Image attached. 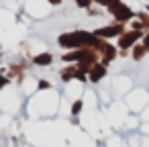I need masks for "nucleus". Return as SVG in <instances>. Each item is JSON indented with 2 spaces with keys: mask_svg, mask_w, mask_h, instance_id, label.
<instances>
[{
  "mask_svg": "<svg viewBox=\"0 0 149 147\" xmlns=\"http://www.w3.org/2000/svg\"><path fill=\"white\" fill-rule=\"evenodd\" d=\"M57 43L61 47H80V45H94L98 43V37L88 33V31H74L68 35H59Z\"/></svg>",
  "mask_w": 149,
  "mask_h": 147,
  "instance_id": "f257e3e1",
  "label": "nucleus"
},
{
  "mask_svg": "<svg viewBox=\"0 0 149 147\" xmlns=\"http://www.w3.org/2000/svg\"><path fill=\"white\" fill-rule=\"evenodd\" d=\"M110 13H112V17L116 19V23H127V21H133L137 15L123 2V4H118V6H114V8H110Z\"/></svg>",
  "mask_w": 149,
  "mask_h": 147,
  "instance_id": "f03ea898",
  "label": "nucleus"
},
{
  "mask_svg": "<svg viewBox=\"0 0 149 147\" xmlns=\"http://www.w3.org/2000/svg\"><path fill=\"white\" fill-rule=\"evenodd\" d=\"M141 37H143V33H141V31H127V33H123V35L118 37V47H120V49L133 47Z\"/></svg>",
  "mask_w": 149,
  "mask_h": 147,
  "instance_id": "7ed1b4c3",
  "label": "nucleus"
},
{
  "mask_svg": "<svg viewBox=\"0 0 149 147\" xmlns=\"http://www.w3.org/2000/svg\"><path fill=\"white\" fill-rule=\"evenodd\" d=\"M125 31H123V25H110V27H102V29H96L94 35L96 37H102V39H110V37H120Z\"/></svg>",
  "mask_w": 149,
  "mask_h": 147,
  "instance_id": "20e7f679",
  "label": "nucleus"
},
{
  "mask_svg": "<svg viewBox=\"0 0 149 147\" xmlns=\"http://www.w3.org/2000/svg\"><path fill=\"white\" fill-rule=\"evenodd\" d=\"M51 61H53V55L47 53V51H45V53H39V55L33 57V63H35V65H49Z\"/></svg>",
  "mask_w": 149,
  "mask_h": 147,
  "instance_id": "39448f33",
  "label": "nucleus"
},
{
  "mask_svg": "<svg viewBox=\"0 0 149 147\" xmlns=\"http://www.w3.org/2000/svg\"><path fill=\"white\" fill-rule=\"evenodd\" d=\"M106 76V68L104 65H94L92 70H90V80L92 82H98V80H102Z\"/></svg>",
  "mask_w": 149,
  "mask_h": 147,
  "instance_id": "423d86ee",
  "label": "nucleus"
},
{
  "mask_svg": "<svg viewBox=\"0 0 149 147\" xmlns=\"http://www.w3.org/2000/svg\"><path fill=\"white\" fill-rule=\"evenodd\" d=\"M82 57H84L82 49H76V51H72V53L63 55V59H65V61H74V59H82Z\"/></svg>",
  "mask_w": 149,
  "mask_h": 147,
  "instance_id": "0eeeda50",
  "label": "nucleus"
},
{
  "mask_svg": "<svg viewBox=\"0 0 149 147\" xmlns=\"http://www.w3.org/2000/svg\"><path fill=\"white\" fill-rule=\"evenodd\" d=\"M92 2H94V0H76V4H78L80 8H90Z\"/></svg>",
  "mask_w": 149,
  "mask_h": 147,
  "instance_id": "6e6552de",
  "label": "nucleus"
},
{
  "mask_svg": "<svg viewBox=\"0 0 149 147\" xmlns=\"http://www.w3.org/2000/svg\"><path fill=\"white\" fill-rule=\"evenodd\" d=\"M82 106H84V104H82V100H76V102L72 104V114H78V112L82 110Z\"/></svg>",
  "mask_w": 149,
  "mask_h": 147,
  "instance_id": "1a4fd4ad",
  "label": "nucleus"
},
{
  "mask_svg": "<svg viewBox=\"0 0 149 147\" xmlns=\"http://www.w3.org/2000/svg\"><path fill=\"white\" fill-rule=\"evenodd\" d=\"M135 49H137V51L133 53V57H135V59H141V55H143V51H147V49H145L143 45H139V47H135Z\"/></svg>",
  "mask_w": 149,
  "mask_h": 147,
  "instance_id": "9d476101",
  "label": "nucleus"
},
{
  "mask_svg": "<svg viewBox=\"0 0 149 147\" xmlns=\"http://www.w3.org/2000/svg\"><path fill=\"white\" fill-rule=\"evenodd\" d=\"M143 47H145V49H149V33H147V35H145V39H143Z\"/></svg>",
  "mask_w": 149,
  "mask_h": 147,
  "instance_id": "9b49d317",
  "label": "nucleus"
},
{
  "mask_svg": "<svg viewBox=\"0 0 149 147\" xmlns=\"http://www.w3.org/2000/svg\"><path fill=\"white\" fill-rule=\"evenodd\" d=\"M6 84H8V80H6V78H4V76H0V88H4V86H6Z\"/></svg>",
  "mask_w": 149,
  "mask_h": 147,
  "instance_id": "f8f14e48",
  "label": "nucleus"
},
{
  "mask_svg": "<svg viewBox=\"0 0 149 147\" xmlns=\"http://www.w3.org/2000/svg\"><path fill=\"white\" fill-rule=\"evenodd\" d=\"M39 88H49V84H47L45 80H41V84H39Z\"/></svg>",
  "mask_w": 149,
  "mask_h": 147,
  "instance_id": "ddd939ff",
  "label": "nucleus"
},
{
  "mask_svg": "<svg viewBox=\"0 0 149 147\" xmlns=\"http://www.w3.org/2000/svg\"><path fill=\"white\" fill-rule=\"evenodd\" d=\"M96 2H98V4H104V6H108V2H110V0H96Z\"/></svg>",
  "mask_w": 149,
  "mask_h": 147,
  "instance_id": "4468645a",
  "label": "nucleus"
},
{
  "mask_svg": "<svg viewBox=\"0 0 149 147\" xmlns=\"http://www.w3.org/2000/svg\"><path fill=\"white\" fill-rule=\"evenodd\" d=\"M49 2H51V4H59V2H61V0H49Z\"/></svg>",
  "mask_w": 149,
  "mask_h": 147,
  "instance_id": "2eb2a0df",
  "label": "nucleus"
}]
</instances>
